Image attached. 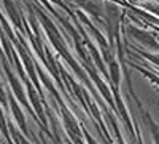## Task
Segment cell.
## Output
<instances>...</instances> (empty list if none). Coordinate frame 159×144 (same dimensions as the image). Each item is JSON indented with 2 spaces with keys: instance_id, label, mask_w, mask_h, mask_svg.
Instances as JSON below:
<instances>
[{
  "instance_id": "1",
  "label": "cell",
  "mask_w": 159,
  "mask_h": 144,
  "mask_svg": "<svg viewBox=\"0 0 159 144\" xmlns=\"http://www.w3.org/2000/svg\"><path fill=\"white\" fill-rule=\"evenodd\" d=\"M103 21H105L107 32H108V45L111 47L115 38L118 37V32H119V21H121V11H119V7L113 5V3L105 5Z\"/></svg>"
},
{
  "instance_id": "2",
  "label": "cell",
  "mask_w": 159,
  "mask_h": 144,
  "mask_svg": "<svg viewBox=\"0 0 159 144\" xmlns=\"http://www.w3.org/2000/svg\"><path fill=\"white\" fill-rule=\"evenodd\" d=\"M127 29H129V34L134 37L137 42H140L145 48H148L150 51H159V42L156 40V37L151 32L134 27V26H127Z\"/></svg>"
},
{
  "instance_id": "3",
  "label": "cell",
  "mask_w": 159,
  "mask_h": 144,
  "mask_svg": "<svg viewBox=\"0 0 159 144\" xmlns=\"http://www.w3.org/2000/svg\"><path fill=\"white\" fill-rule=\"evenodd\" d=\"M73 2L83 8L84 11H88L92 18L96 19H103V13H105V5L103 2H99V0H73Z\"/></svg>"
},
{
  "instance_id": "4",
  "label": "cell",
  "mask_w": 159,
  "mask_h": 144,
  "mask_svg": "<svg viewBox=\"0 0 159 144\" xmlns=\"http://www.w3.org/2000/svg\"><path fill=\"white\" fill-rule=\"evenodd\" d=\"M8 104H10V107H11V114H13V117H15V120H16L18 127L21 128V132H22L24 135H27V125H25V115H24V112L21 111V107L18 106L16 98L13 96V95H10V93H8Z\"/></svg>"
},
{
  "instance_id": "5",
  "label": "cell",
  "mask_w": 159,
  "mask_h": 144,
  "mask_svg": "<svg viewBox=\"0 0 159 144\" xmlns=\"http://www.w3.org/2000/svg\"><path fill=\"white\" fill-rule=\"evenodd\" d=\"M7 74H8V80H10V85H11V88L15 90V93H16V98L24 104L25 107L29 109V106H27V101H25V98H24V91H22V87H21V83H19V80L13 75L11 72H10V69H7Z\"/></svg>"
},
{
  "instance_id": "6",
  "label": "cell",
  "mask_w": 159,
  "mask_h": 144,
  "mask_svg": "<svg viewBox=\"0 0 159 144\" xmlns=\"http://www.w3.org/2000/svg\"><path fill=\"white\" fill-rule=\"evenodd\" d=\"M110 77H111V83L115 85V90L119 88V80H121V69L116 61H110Z\"/></svg>"
},
{
  "instance_id": "7",
  "label": "cell",
  "mask_w": 159,
  "mask_h": 144,
  "mask_svg": "<svg viewBox=\"0 0 159 144\" xmlns=\"http://www.w3.org/2000/svg\"><path fill=\"white\" fill-rule=\"evenodd\" d=\"M25 85H27V90H29V96H30V99H32V104H34V107H35V111L40 114V117H42V122L45 123L46 120H45V115H43V109L42 107H40V102H38V99H37V93H35V91H34V88L27 83V82H25Z\"/></svg>"
},
{
  "instance_id": "8",
  "label": "cell",
  "mask_w": 159,
  "mask_h": 144,
  "mask_svg": "<svg viewBox=\"0 0 159 144\" xmlns=\"http://www.w3.org/2000/svg\"><path fill=\"white\" fill-rule=\"evenodd\" d=\"M0 133L3 135V138L7 139L8 144H13V141H11V138H10V133H8V123H7L5 117H3L2 109H0Z\"/></svg>"
},
{
  "instance_id": "9",
  "label": "cell",
  "mask_w": 159,
  "mask_h": 144,
  "mask_svg": "<svg viewBox=\"0 0 159 144\" xmlns=\"http://www.w3.org/2000/svg\"><path fill=\"white\" fill-rule=\"evenodd\" d=\"M16 136H18V141H19L21 144H29V142H27V141H25V139H24L22 136H19V135H16Z\"/></svg>"
}]
</instances>
